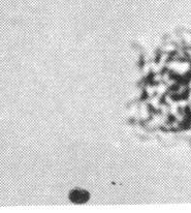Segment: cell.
Returning a JSON list of instances; mask_svg holds the SVG:
<instances>
[{
    "instance_id": "6da1fadb",
    "label": "cell",
    "mask_w": 191,
    "mask_h": 213,
    "mask_svg": "<svg viewBox=\"0 0 191 213\" xmlns=\"http://www.w3.org/2000/svg\"><path fill=\"white\" fill-rule=\"evenodd\" d=\"M72 199H73V201H79V202H81V201H83V200H86V199H87V195H86L84 191L78 190V191H75V192L72 194Z\"/></svg>"
}]
</instances>
